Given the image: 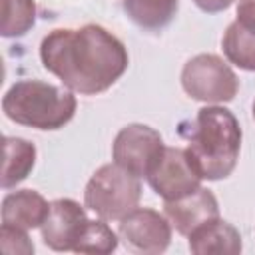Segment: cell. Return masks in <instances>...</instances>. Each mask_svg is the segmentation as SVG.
<instances>
[{
	"mask_svg": "<svg viewBox=\"0 0 255 255\" xmlns=\"http://www.w3.org/2000/svg\"><path fill=\"white\" fill-rule=\"evenodd\" d=\"M235 20L249 32L255 34V0H239L235 8Z\"/></svg>",
	"mask_w": 255,
	"mask_h": 255,
	"instance_id": "cell-19",
	"label": "cell"
},
{
	"mask_svg": "<svg viewBox=\"0 0 255 255\" xmlns=\"http://www.w3.org/2000/svg\"><path fill=\"white\" fill-rule=\"evenodd\" d=\"M118 235L133 253H163L171 243V223L155 209L135 207L120 219Z\"/></svg>",
	"mask_w": 255,
	"mask_h": 255,
	"instance_id": "cell-7",
	"label": "cell"
},
{
	"mask_svg": "<svg viewBox=\"0 0 255 255\" xmlns=\"http://www.w3.org/2000/svg\"><path fill=\"white\" fill-rule=\"evenodd\" d=\"M163 153L165 143L159 131L145 124L124 126L112 143V159L137 177H147Z\"/></svg>",
	"mask_w": 255,
	"mask_h": 255,
	"instance_id": "cell-6",
	"label": "cell"
},
{
	"mask_svg": "<svg viewBox=\"0 0 255 255\" xmlns=\"http://www.w3.org/2000/svg\"><path fill=\"white\" fill-rule=\"evenodd\" d=\"M40 60L68 90L82 96L110 90L129 64L124 42L98 24L52 30L40 44Z\"/></svg>",
	"mask_w": 255,
	"mask_h": 255,
	"instance_id": "cell-1",
	"label": "cell"
},
{
	"mask_svg": "<svg viewBox=\"0 0 255 255\" xmlns=\"http://www.w3.org/2000/svg\"><path fill=\"white\" fill-rule=\"evenodd\" d=\"M147 181L151 189L163 197V201L179 199L197 187H201V177L189 163L185 149L179 147H167L161 157V161L155 165V169L147 175Z\"/></svg>",
	"mask_w": 255,
	"mask_h": 255,
	"instance_id": "cell-8",
	"label": "cell"
},
{
	"mask_svg": "<svg viewBox=\"0 0 255 255\" xmlns=\"http://www.w3.org/2000/svg\"><path fill=\"white\" fill-rule=\"evenodd\" d=\"M76 106L72 90L42 80H20L2 98L8 120L44 131L64 128L74 118Z\"/></svg>",
	"mask_w": 255,
	"mask_h": 255,
	"instance_id": "cell-3",
	"label": "cell"
},
{
	"mask_svg": "<svg viewBox=\"0 0 255 255\" xmlns=\"http://www.w3.org/2000/svg\"><path fill=\"white\" fill-rule=\"evenodd\" d=\"M225 58L247 72H255V34L245 30L237 20L231 22L221 38Z\"/></svg>",
	"mask_w": 255,
	"mask_h": 255,
	"instance_id": "cell-15",
	"label": "cell"
},
{
	"mask_svg": "<svg viewBox=\"0 0 255 255\" xmlns=\"http://www.w3.org/2000/svg\"><path fill=\"white\" fill-rule=\"evenodd\" d=\"M139 177L116 161L98 167L84 189V205L104 221H120L139 205Z\"/></svg>",
	"mask_w": 255,
	"mask_h": 255,
	"instance_id": "cell-4",
	"label": "cell"
},
{
	"mask_svg": "<svg viewBox=\"0 0 255 255\" xmlns=\"http://www.w3.org/2000/svg\"><path fill=\"white\" fill-rule=\"evenodd\" d=\"M36 22L34 0H2V24L0 34L4 38H18L32 30Z\"/></svg>",
	"mask_w": 255,
	"mask_h": 255,
	"instance_id": "cell-16",
	"label": "cell"
},
{
	"mask_svg": "<svg viewBox=\"0 0 255 255\" xmlns=\"http://www.w3.org/2000/svg\"><path fill=\"white\" fill-rule=\"evenodd\" d=\"M0 245L4 253H18V255H30L34 253V243L28 237L26 229H18L12 225H4L0 227Z\"/></svg>",
	"mask_w": 255,
	"mask_h": 255,
	"instance_id": "cell-18",
	"label": "cell"
},
{
	"mask_svg": "<svg viewBox=\"0 0 255 255\" xmlns=\"http://www.w3.org/2000/svg\"><path fill=\"white\" fill-rule=\"evenodd\" d=\"M181 88L197 102L225 104L237 96V74L215 54H197L181 70Z\"/></svg>",
	"mask_w": 255,
	"mask_h": 255,
	"instance_id": "cell-5",
	"label": "cell"
},
{
	"mask_svg": "<svg viewBox=\"0 0 255 255\" xmlns=\"http://www.w3.org/2000/svg\"><path fill=\"white\" fill-rule=\"evenodd\" d=\"M179 131L187 139L185 155L201 179L219 181L233 173L241 149V128L231 110L217 104L205 106L191 128Z\"/></svg>",
	"mask_w": 255,
	"mask_h": 255,
	"instance_id": "cell-2",
	"label": "cell"
},
{
	"mask_svg": "<svg viewBox=\"0 0 255 255\" xmlns=\"http://www.w3.org/2000/svg\"><path fill=\"white\" fill-rule=\"evenodd\" d=\"M163 213L177 233L189 237L191 231L219 217V203L207 187H197L179 199L165 201Z\"/></svg>",
	"mask_w": 255,
	"mask_h": 255,
	"instance_id": "cell-10",
	"label": "cell"
},
{
	"mask_svg": "<svg viewBox=\"0 0 255 255\" xmlns=\"http://www.w3.org/2000/svg\"><path fill=\"white\" fill-rule=\"evenodd\" d=\"M235 0H193V4L205 14H217L227 10Z\"/></svg>",
	"mask_w": 255,
	"mask_h": 255,
	"instance_id": "cell-20",
	"label": "cell"
},
{
	"mask_svg": "<svg viewBox=\"0 0 255 255\" xmlns=\"http://www.w3.org/2000/svg\"><path fill=\"white\" fill-rule=\"evenodd\" d=\"M50 211V203L36 189H18L8 193L2 199V223L18 229H36L42 227Z\"/></svg>",
	"mask_w": 255,
	"mask_h": 255,
	"instance_id": "cell-11",
	"label": "cell"
},
{
	"mask_svg": "<svg viewBox=\"0 0 255 255\" xmlns=\"http://www.w3.org/2000/svg\"><path fill=\"white\" fill-rule=\"evenodd\" d=\"M36 163V147L22 137H4V165H2V187L10 189L24 181Z\"/></svg>",
	"mask_w": 255,
	"mask_h": 255,
	"instance_id": "cell-13",
	"label": "cell"
},
{
	"mask_svg": "<svg viewBox=\"0 0 255 255\" xmlns=\"http://www.w3.org/2000/svg\"><path fill=\"white\" fill-rule=\"evenodd\" d=\"M189 249L197 255H237L241 251V235L231 223L217 217L189 233Z\"/></svg>",
	"mask_w": 255,
	"mask_h": 255,
	"instance_id": "cell-12",
	"label": "cell"
},
{
	"mask_svg": "<svg viewBox=\"0 0 255 255\" xmlns=\"http://www.w3.org/2000/svg\"><path fill=\"white\" fill-rule=\"evenodd\" d=\"M86 223V209L78 201L70 197L54 199L50 201L48 217L40 227L42 239L54 251H74Z\"/></svg>",
	"mask_w": 255,
	"mask_h": 255,
	"instance_id": "cell-9",
	"label": "cell"
},
{
	"mask_svg": "<svg viewBox=\"0 0 255 255\" xmlns=\"http://www.w3.org/2000/svg\"><path fill=\"white\" fill-rule=\"evenodd\" d=\"M118 237L112 227L104 219H88L84 225L78 243L74 247L76 253H96V255H106L116 251L118 247Z\"/></svg>",
	"mask_w": 255,
	"mask_h": 255,
	"instance_id": "cell-17",
	"label": "cell"
},
{
	"mask_svg": "<svg viewBox=\"0 0 255 255\" xmlns=\"http://www.w3.org/2000/svg\"><path fill=\"white\" fill-rule=\"evenodd\" d=\"M251 112H253V120H255V100H253V108H251Z\"/></svg>",
	"mask_w": 255,
	"mask_h": 255,
	"instance_id": "cell-21",
	"label": "cell"
},
{
	"mask_svg": "<svg viewBox=\"0 0 255 255\" xmlns=\"http://www.w3.org/2000/svg\"><path fill=\"white\" fill-rule=\"evenodd\" d=\"M179 0H124V12L128 18L149 32L165 28L177 14Z\"/></svg>",
	"mask_w": 255,
	"mask_h": 255,
	"instance_id": "cell-14",
	"label": "cell"
}]
</instances>
